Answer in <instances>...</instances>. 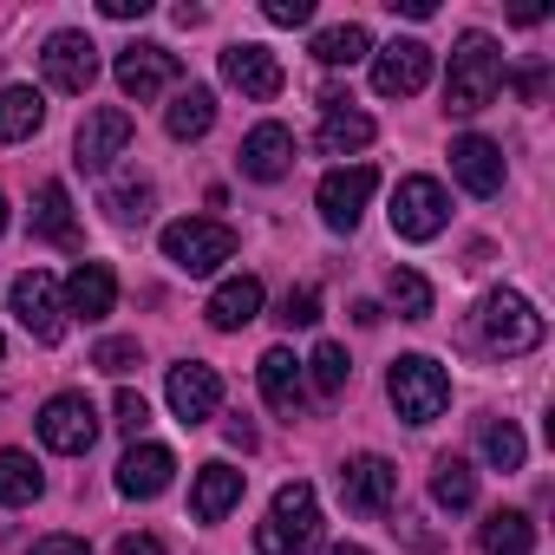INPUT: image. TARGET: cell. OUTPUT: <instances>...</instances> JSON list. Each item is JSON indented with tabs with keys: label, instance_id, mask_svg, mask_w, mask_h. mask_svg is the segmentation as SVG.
<instances>
[{
	"label": "cell",
	"instance_id": "cell-1",
	"mask_svg": "<svg viewBox=\"0 0 555 555\" xmlns=\"http://www.w3.org/2000/svg\"><path fill=\"white\" fill-rule=\"evenodd\" d=\"M496 92H503V53H496V40H490V34H464L457 53H451L444 105H451L457 118H470V112H483Z\"/></svg>",
	"mask_w": 555,
	"mask_h": 555
},
{
	"label": "cell",
	"instance_id": "cell-2",
	"mask_svg": "<svg viewBox=\"0 0 555 555\" xmlns=\"http://www.w3.org/2000/svg\"><path fill=\"white\" fill-rule=\"evenodd\" d=\"M321 542V503H314V483H282L268 503V522L255 529V548L261 555H308Z\"/></svg>",
	"mask_w": 555,
	"mask_h": 555
},
{
	"label": "cell",
	"instance_id": "cell-3",
	"mask_svg": "<svg viewBox=\"0 0 555 555\" xmlns=\"http://www.w3.org/2000/svg\"><path fill=\"white\" fill-rule=\"evenodd\" d=\"M386 392H392V405H399L405 425H431L451 405V373L438 360H425V353H405V360H392Z\"/></svg>",
	"mask_w": 555,
	"mask_h": 555
},
{
	"label": "cell",
	"instance_id": "cell-4",
	"mask_svg": "<svg viewBox=\"0 0 555 555\" xmlns=\"http://www.w3.org/2000/svg\"><path fill=\"white\" fill-rule=\"evenodd\" d=\"M229 255H235V229L216 222V216H183V222L164 229V261L183 268V274H216Z\"/></svg>",
	"mask_w": 555,
	"mask_h": 555
},
{
	"label": "cell",
	"instance_id": "cell-5",
	"mask_svg": "<svg viewBox=\"0 0 555 555\" xmlns=\"http://www.w3.org/2000/svg\"><path fill=\"white\" fill-rule=\"evenodd\" d=\"M8 308H14V321L40 340V347H60L66 340V301H60V282L47 268H27V274H14V288H8Z\"/></svg>",
	"mask_w": 555,
	"mask_h": 555
},
{
	"label": "cell",
	"instance_id": "cell-6",
	"mask_svg": "<svg viewBox=\"0 0 555 555\" xmlns=\"http://www.w3.org/2000/svg\"><path fill=\"white\" fill-rule=\"evenodd\" d=\"M477 321H483V340H490L496 353H535V347H542V334H548V327H542V314H535L516 288H496V295L483 301V314H477Z\"/></svg>",
	"mask_w": 555,
	"mask_h": 555
},
{
	"label": "cell",
	"instance_id": "cell-7",
	"mask_svg": "<svg viewBox=\"0 0 555 555\" xmlns=\"http://www.w3.org/2000/svg\"><path fill=\"white\" fill-rule=\"evenodd\" d=\"M40 438H47V451H60V457H86V451L99 444V412H92V399H86V392H53V399L40 405Z\"/></svg>",
	"mask_w": 555,
	"mask_h": 555
},
{
	"label": "cell",
	"instance_id": "cell-8",
	"mask_svg": "<svg viewBox=\"0 0 555 555\" xmlns=\"http://www.w3.org/2000/svg\"><path fill=\"white\" fill-rule=\"evenodd\" d=\"M444 222H451V196H444L438 177H405V183L392 190V229H399L405 242H431Z\"/></svg>",
	"mask_w": 555,
	"mask_h": 555
},
{
	"label": "cell",
	"instance_id": "cell-9",
	"mask_svg": "<svg viewBox=\"0 0 555 555\" xmlns=\"http://www.w3.org/2000/svg\"><path fill=\"white\" fill-rule=\"evenodd\" d=\"M112 73H118V92H125V99L151 105L164 86H177V79H183V60H177L170 47L138 40V47H125V53H118V66H112Z\"/></svg>",
	"mask_w": 555,
	"mask_h": 555
},
{
	"label": "cell",
	"instance_id": "cell-10",
	"mask_svg": "<svg viewBox=\"0 0 555 555\" xmlns=\"http://www.w3.org/2000/svg\"><path fill=\"white\" fill-rule=\"evenodd\" d=\"M373 190H379V170H373V164H340V170H327L321 190H314L321 222H327V229H353L360 209L373 203Z\"/></svg>",
	"mask_w": 555,
	"mask_h": 555
},
{
	"label": "cell",
	"instance_id": "cell-11",
	"mask_svg": "<svg viewBox=\"0 0 555 555\" xmlns=\"http://www.w3.org/2000/svg\"><path fill=\"white\" fill-rule=\"evenodd\" d=\"M40 66H47V86L53 92H66V99H86L92 92V79H99V47L86 40V34H53L47 40V53H40Z\"/></svg>",
	"mask_w": 555,
	"mask_h": 555
},
{
	"label": "cell",
	"instance_id": "cell-12",
	"mask_svg": "<svg viewBox=\"0 0 555 555\" xmlns=\"http://www.w3.org/2000/svg\"><path fill=\"white\" fill-rule=\"evenodd\" d=\"M164 399H170L177 425H209L216 405H222V379H216V366H203V360H177L170 379H164Z\"/></svg>",
	"mask_w": 555,
	"mask_h": 555
},
{
	"label": "cell",
	"instance_id": "cell-13",
	"mask_svg": "<svg viewBox=\"0 0 555 555\" xmlns=\"http://www.w3.org/2000/svg\"><path fill=\"white\" fill-rule=\"evenodd\" d=\"M425 79H431V47L425 40L379 47V60H373V92L379 99H412V92H425Z\"/></svg>",
	"mask_w": 555,
	"mask_h": 555
},
{
	"label": "cell",
	"instance_id": "cell-14",
	"mask_svg": "<svg viewBox=\"0 0 555 555\" xmlns=\"http://www.w3.org/2000/svg\"><path fill=\"white\" fill-rule=\"evenodd\" d=\"M125 144H131V112L99 105V112H86V125L73 138V157H79V170H105L112 157H125Z\"/></svg>",
	"mask_w": 555,
	"mask_h": 555
},
{
	"label": "cell",
	"instance_id": "cell-15",
	"mask_svg": "<svg viewBox=\"0 0 555 555\" xmlns=\"http://www.w3.org/2000/svg\"><path fill=\"white\" fill-rule=\"evenodd\" d=\"M340 496H347V509H360V516H386L392 509V496H399V470L386 464V457H347V470H340Z\"/></svg>",
	"mask_w": 555,
	"mask_h": 555
},
{
	"label": "cell",
	"instance_id": "cell-16",
	"mask_svg": "<svg viewBox=\"0 0 555 555\" xmlns=\"http://www.w3.org/2000/svg\"><path fill=\"white\" fill-rule=\"evenodd\" d=\"M222 79L242 92V99H274L288 79H282V60H274L268 47H255V40H235L229 53H222Z\"/></svg>",
	"mask_w": 555,
	"mask_h": 555
},
{
	"label": "cell",
	"instance_id": "cell-17",
	"mask_svg": "<svg viewBox=\"0 0 555 555\" xmlns=\"http://www.w3.org/2000/svg\"><path fill=\"white\" fill-rule=\"evenodd\" d=\"M288 170H295V131H288V125H255V131L242 138V177L282 183Z\"/></svg>",
	"mask_w": 555,
	"mask_h": 555
},
{
	"label": "cell",
	"instance_id": "cell-18",
	"mask_svg": "<svg viewBox=\"0 0 555 555\" xmlns=\"http://www.w3.org/2000/svg\"><path fill=\"white\" fill-rule=\"evenodd\" d=\"M60 301H66V314H79V321H105V314L118 308V274H112L105 261H79V268L66 274Z\"/></svg>",
	"mask_w": 555,
	"mask_h": 555
},
{
	"label": "cell",
	"instance_id": "cell-19",
	"mask_svg": "<svg viewBox=\"0 0 555 555\" xmlns=\"http://www.w3.org/2000/svg\"><path fill=\"white\" fill-rule=\"evenodd\" d=\"M170 477H177V457H170L164 444H131V451L118 457V490H125V496H138V503L164 496V490H170Z\"/></svg>",
	"mask_w": 555,
	"mask_h": 555
},
{
	"label": "cell",
	"instance_id": "cell-20",
	"mask_svg": "<svg viewBox=\"0 0 555 555\" xmlns=\"http://www.w3.org/2000/svg\"><path fill=\"white\" fill-rule=\"evenodd\" d=\"M451 177H457L470 196H496V190H503V151L470 131V138L451 144Z\"/></svg>",
	"mask_w": 555,
	"mask_h": 555
},
{
	"label": "cell",
	"instance_id": "cell-21",
	"mask_svg": "<svg viewBox=\"0 0 555 555\" xmlns=\"http://www.w3.org/2000/svg\"><path fill=\"white\" fill-rule=\"evenodd\" d=\"M255 379H261V399L274 405V412H301V399H308V373H301V360L288 353V347H268L261 353V366H255Z\"/></svg>",
	"mask_w": 555,
	"mask_h": 555
},
{
	"label": "cell",
	"instance_id": "cell-22",
	"mask_svg": "<svg viewBox=\"0 0 555 555\" xmlns=\"http://www.w3.org/2000/svg\"><path fill=\"white\" fill-rule=\"evenodd\" d=\"M242 483H248V477H242L235 464H222V457L203 464L196 483H190V509H196V522H222V516L242 503Z\"/></svg>",
	"mask_w": 555,
	"mask_h": 555
},
{
	"label": "cell",
	"instance_id": "cell-23",
	"mask_svg": "<svg viewBox=\"0 0 555 555\" xmlns=\"http://www.w3.org/2000/svg\"><path fill=\"white\" fill-rule=\"evenodd\" d=\"M209 327L216 334H235V327H248L255 314H261V282H255V274H229V282L209 295Z\"/></svg>",
	"mask_w": 555,
	"mask_h": 555
},
{
	"label": "cell",
	"instance_id": "cell-24",
	"mask_svg": "<svg viewBox=\"0 0 555 555\" xmlns=\"http://www.w3.org/2000/svg\"><path fill=\"white\" fill-rule=\"evenodd\" d=\"M209 125H216V92H209V86H183V92L170 99V112H164V131H170L177 144L203 138Z\"/></svg>",
	"mask_w": 555,
	"mask_h": 555
},
{
	"label": "cell",
	"instance_id": "cell-25",
	"mask_svg": "<svg viewBox=\"0 0 555 555\" xmlns=\"http://www.w3.org/2000/svg\"><path fill=\"white\" fill-rule=\"evenodd\" d=\"M40 125H47V99L34 86H8V92H0V138H8V144H27Z\"/></svg>",
	"mask_w": 555,
	"mask_h": 555
},
{
	"label": "cell",
	"instance_id": "cell-26",
	"mask_svg": "<svg viewBox=\"0 0 555 555\" xmlns=\"http://www.w3.org/2000/svg\"><path fill=\"white\" fill-rule=\"evenodd\" d=\"M34 235H47V242H60V248L79 242V222H73V196H66V183H40V196H34Z\"/></svg>",
	"mask_w": 555,
	"mask_h": 555
},
{
	"label": "cell",
	"instance_id": "cell-27",
	"mask_svg": "<svg viewBox=\"0 0 555 555\" xmlns=\"http://www.w3.org/2000/svg\"><path fill=\"white\" fill-rule=\"evenodd\" d=\"M477 542H483V555H529L535 548V522L522 509H490L483 529H477Z\"/></svg>",
	"mask_w": 555,
	"mask_h": 555
},
{
	"label": "cell",
	"instance_id": "cell-28",
	"mask_svg": "<svg viewBox=\"0 0 555 555\" xmlns=\"http://www.w3.org/2000/svg\"><path fill=\"white\" fill-rule=\"evenodd\" d=\"M373 53V34L360 27V21H347V27H321L314 34V60L321 66H360Z\"/></svg>",
	"mask_w": 555,
	"mask_h": 555
},
{
	"label": "cell",
	"instance_id": "cell-29",
	"mask_svg": "<svg viewBox=\"0 0 555 555\" xmlns=\"http://www.w3.org/2000/svg\"><path fill=\"white\" fill-rule=\"evenodd\" d=\"M366 144H373V118H366V112L334 105V112L321 118V151H327V157H347V151H366Z\"/></svg>",
	"mask_w": 555,
	"mask_h": 555
},
{
	"label": "cell",
	"instance_id": "cell-30",
	"mask_svg": "<svg viewBox=\"0 0 555 555\" xmlns=\"http://www.w3.org/2000/svg\"><path fill=\"white\" fill-rule=\"evenodd\" d=\"M40 490H47V477H40V464H34L27 451H0V503L21 509V503H34Z\"/></svg>",
	"mask_w": 555,
	"mask_h": 555
},
{
	"label": "cell",
	"instance_id": "cell-31",
	"mask_svg": "<svg viewBox=\"0 0 555 555\" xmlns=\"http://www.w3.org/2000/svg\"><path fill=\"white\" fill-rule=\"evenodd\" d=\"M431 496H438L444 509H470V503H477V470H470L464 457H438V470H431Z\"/></svg>",
	"mask_w": 555,
	"mask_h": 555
},
{
	"label": "cell",
	"instance_id": "cell-32",
	"mask_svg": "<svg viewBox=\"0 0 555 555\" xmlns=\"http://www.w3.org/2000/svg\"><path fill=\"white\" fill-rule=\"evenodd\" d=\"M386 295H392V308H399L405 321H425V314H431V282H425L418 268H392V274H386Z\"/></svg>",
	"mask_w": 555,
	"mask_h": 555
},
{
	"label": "cell",
	"instance_id": "cell-33",
	"mask_svg": "<svg viewBox=\"0 0 555 555\" xmlns=\"http://www.w3.org/2000/svg\"><path fill=\"white\" fill-rule=\"evenodd\" d=\"M483 457H490L496 470H522L529 444H522V431H516L509 418H490V425H483Z\"/></svg>",
	"mask_w": 555,
	"mask_h": 555
},
{
	"label": "cell",
	"instance_id": "cell-34",
	"mask_svg": "<svg viewBox=\"0 0 555 555\" xmlns=\"http://www.w3.org/2000/svg\"><path fill=\"white\" fill-rule=\"evenodd\" d=\"M308 373H314V386L334 399L340 386H347V373H353V360H347V347H334V340H321L314 347V360H308Z\"/></svg>",
	"mask_w": 555,
	"mask_h": 555
},
{
	"label": "cell",
	"instance_id": "cell-35",
	"mask_svg": "<svg viewBox=\"0 0 555 555\" xmlns=\"http://www.w3.org/2000/svg\"><path fill=\"white\" fill-rule=\"evenodd\" d=\"M151 183H112L105 190V209H112V222H144L151 216Z\"/></svg>",
	"mask_w": 555,
	"mask_h": 555
},
{
	"label": "cell",
	"instance_id": "cell-36",
	"mask_svg": "<svg viewBox=\"0 0 555 555\" xmlns=\"http://www.w3.org/2000/svg\"><path fill=\"white\" fill-rule=\"evenodd\" d=\"M138 360H144V353H138V340H99V353H92V366H99V373H112V379H125Z\"/></svg>",
	"mask_w": 555,
	"mask_h": 555
},
{
	"label": "cell",
	"instance_id": "cell-37",
	"mask_svg": "<svg viewBox=\"0 0 555 555\" xmlns=\"http://www.w3.org/2000/svg\"><path fill=\"white\" fill-rule=\"evenodd\" d=\"M112 425H118V431H131V438H138V431H144V425H151V399H144V392H131V386H125V392H118V399H112Z\"/></svg>",
	"mask_w": 555,
	"mask_h": 555
},
{
	"label": "cell",
	"instance_id": "cell-38",
	"mask_svg": "<svg viewBox=\"0 0 555 555\" xmlns=\"http://www.w3.org/2000/svg\"><path fill=\"white\" fill-rule=\"evenodd\" d=\"M282 321H288V327H314V321H321V288H288Z\"/></svg>",
	"mask_w": 555,
	"mask_h": 555
},
{
	"label": "cell",
	"instance_id": "cell-39",
	"mask_svg": "<svg viewBox=\"0 0 555 555\" xmlns=\"http://www.w3.org/2000/svg\"><path fill=\"white\" fill-rule=\"evenodd\" d=\"M261 21H268V27H308V21H314V0H268Z\"/></svg>",
	"mask_w": 555,
	"mask_h": 555
},
{
	"label": "cell",
	"instance_id": "cell-40",
	"mask_svg": "<svg viewBox=\"0 0 555 555\" xmlns=\"http://www.w3.org/2000/svg\"><path fill=\"white\" fill-rule=\"evenodd\" d=\"M27 555H92V542L86 535H40Z\"/></svg>",
	"mask_w": 555,
	"mask_h": 555
},
{
	"label": "cell",
	"instance_id": "cell-41",
	"mask_svg": "<svg viewBox=\"0 0 555 555\" xmlns=\"http://www.w3.org/2000/svg\"><path fill=\"white\" fill-rule=\"evenodd\" d=\"M99 14H105V21H144V14H151V0H105Z\"/></svg>",
	"mask_w": 555,
	"mask_h": 555
},
{
	"label": "cell",
	"instance_id": "cell-42",
	"mask_svg": "<svg viewBox=\"0 0 555 555\" xmlns=\"http://www.w3.org/2000/svg\"><path fill=\"white\" fill-rule=\"evenodd\" d=\"M118 555H164V542H157V535H125Z\"/></svg>",
	"mask_w": 555,
	"mask_h": 555
},
{
	"label": "cell",
	"instance_id": "cell-43",
	"mask_svg": "<svg viewBox=\"0 0 555 555\" xmlns=\"http://www.w3.org/2000/svg\"><path fill=\"white\" fill-rule=\"evenodd\" d=\"M542 86H548V73H542V66H529V73L516 79V92H522V99H542Z\"/></svg>",
	"mask_w": 555,
	"mask_h": 555
},
{
	"label": "cell",
	"instance_id": "cell-44",
	"mask_svg": "<svg viewBox=\"0 0 555 555\" xmlns=\"http://www.w3.org/2000/svg\"><path fill=\"white\" fill-rule=\"evenodd\" d=\"M229 444H242V451H255V425H248V418H229Z\"/></svg>",
	"mask_w": 555,
	"mask_h": 555
},
{
	"label": "cell",
	"instance_id": "cell-45",
	"mask_svg": "<svg viewBox=\"0 0 555 555\" xmlns=\"http://www.w3.org/2000/svg\"><path fill=\"white\" fill-rule=\"evenodd\" d=\"M392 8H399L405 21H431V0H392Z\"/></svg>",
	"mask_w": 555,
	"mask_h": 555
},
{
	"label": "cell",
	"instance_id": "cell-46",
	"mask_svg": "<svg viewBox=\"0 0 555 555\" xmlns=\"http://www.w3.org/2000/svg\"><path fill=\"white\" fill-rule=\"evenodd\" d=\"M327 555H366V548H360V542H334Z\"/></svg>",
	"mask_w": 555,
	"mask_h": 555
},
{
	"label": "cell",
	"instance_id": "cell-47",
	"mask_svg": "<svg viewBox=\"0 0 555 555\" xmlns=\"http://www.w3.org/2000/svg\"><path fill=\"white\" fill-rule=\"evenodd\" d=\"M0 229H8V196H0Z\"/></svg>",
	"mask_w": 555,
	"mask_h": 555
},
{
	"label": "cell",
	"instance_id": "cell-48",
	"mask_svg": "<svg viewBox=\"0 0 555 555\" xmlns=\"http://www.w3.org/2000/svg\"><path fill=\"white\" fill-rule=\"evenodd\" d=\"M0 360H8V340H0Z\"/></svg>",
	"mask_w": 555,
	"mask_h": 555
}]
</instances>
